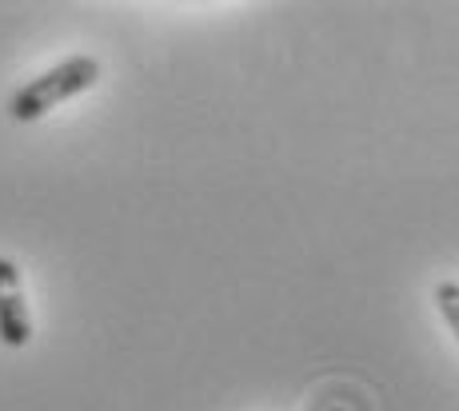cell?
I'll return each instance as SVG.
<instances>
[{"instance_id": "6da1fadb", "label": "cell", "mask_w": 459, "mask_h": 411, "mask_svg": "<svg viewBox=\"0 0 459 411\" xmlns=\"http://www.w3.org/2000/svg\"><path fill=\"white\" fill-rule=\"evenodd\" d=\"M96 81H100V60L84 56V52L81 56H68L56 68L32 76L29 84H21V89L8 96V116L21 120V124H32V120L48 116L52 108H60L65 100L88 92Z\"/></svg>"}, {"instance_id": "7a4b0ae2", "label": "cell", "mask_w": 459, "mask_h": 411, "mask_svg": "<svg viewBox=\"0 0 459 411\" xmlns=\"http://www.w3.org/2000/svg\"><path fill=\"white\" fill-rule=\"evenodd\" d=\"M29 339H32V316H29V300H24L21 268L8 256H0V344L24 347Z\"/></svg>"}, {"instance_id": "3957f363", "label": "cell", "mask_w": 459, "mask_h": 411, "mask_svg": "<svg viewBox=\"0 0 459 411\" xmlns=\"http://www.w3.org/2000/svg\"><path fill=\"white\" fill-rule=\"evenodd\" d=\"M436 308L459 344V284H452V279H447V284H436Z\"/></svg>"}]
</instances>
